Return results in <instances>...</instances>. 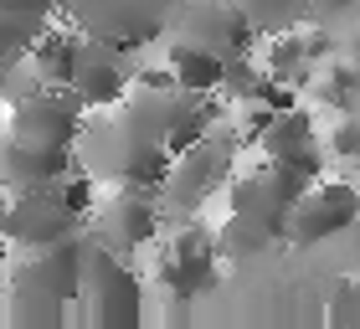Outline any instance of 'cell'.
Returning a JSON list of instances; mask_svg holds the SVG:
<instances>
[{"label": "cell", "mask_w": 360, "mask_h": 329, "mask_svg": "<svg viewBox=\"0 0 360 329\" xmlns=\"http://www.w3.org/2000/svg\"><path fill=\"white\" fill-rule=\"evenodd\" d=\"M72 314L93 329H134L144 319V288L134 268L98 237L83 247V288L72 299Z\"/></svg>", "instance_id": "6da1fadb"}, {"label": "cell", "mask_w": 360, "mask_h": 329, "mask_svg": "<svg viewBox=\"0 0 360 329\" xmlns=\"http://www.w3.org/2000/svg\"><path fill=\"white\" fill-rule=\"evenodd\" d=\"M180 0H62V15L83 31V37L113 41L124 52L155 41L160 31H170Z\"/></svg>", "instance_id": "7a4b0ae2"}, {"label": "cell", "mask_w": 360, "mask_h": 329, "mask_svg": "<svg viewBox=\"0 0 360 329\" xmlns=\"http://www.w3.org/2000/svg\"><path fill=\"white\" fill-rule=\"evenodd\" d=\"M68 175H72V170H68ZM68 175L52 180V186L6 195L0 232H6L11 247H46V242L77 237V226H83V211H77L72 195H68Z\"/></svg>", "instance_id": "3957f363"}, {"label": "cell", "mask_w": 360, "mask_h": 329, "mask_svg": "<svg viewBox=\"0 0 360 329\" xmlns=\"http://www.w3.org/2000/svg\"><path fill=\"white\" fill-rule=\"evenodd\" d=\"M83 98L72 88H37L11 103L6 139L31 144V150H72L83 139Z\"/></svg>", "instance_id": "277c9868"}, {"label": "cell", "mask_w": 360, "mask_h": 329, "mask_svg": "<svg viewBox=\"0 0 360 329\" xmlns=\"http://www.w3.org/2000/svg\"><path fill=\"white\" fill-rule=\"evenodd\" d=\"M360 221V191L350 180H309L304 195L288 206V221H283V242L288 247H319V242H335L340 232H350Z\"/></svg>", "instance_id": "5b68a950"}, {"label": "cell", "mask_w": 360, "mask_h": 329, "mask_svg": "<svg viewBox=\"0 0 360 329\" xmlns=\"http://www.w3.org/2000/svg\"><path fill=\"white\" fill-rule=\"evenodd\" d=\"M83 237H62L46 247H21L11 268V293H31V299H52V304H72L83 288Z\"/></svg>", "instance_id": "8992f818"}, {"label": "cell", "mask_w": 360, "mask_h": 329, "mask_svg": "<svg viewBox=\"0 0 360 329\" xmlns=\"http://www.w3.org/2000/svg\"><path fill=\"white\" fill-rule=\"evenodd\" d=\"M170 37H186L195 46H206V52L237 62V57H248L257 26L248 21L242 0H186L170 21Z\"/></svg>", "instance_id": "52a82bcc"}, {"label": "cell", "mask_w": 360, "mask_h": 329, "mask_svg": "<svg viewBox=\"0 0 360 329\" xmlns=\"http://www.w3.org/2000/svg\"><path fill=\"white\" fill-rule=\"evenodd\" d=\"M232 155H237L232 139H211V134L195 139L191 150H180L170 175H165V201L191 211V206H201L206 195H217V186L226 180V170H232Z\"/></svg>", "instance_id": "ba28073f"}, {"label": "cell", "mask_w": 360, "mask_h": 329, "mask_svg": "<svg viewBox=\"0 0 360 329\" xmlns=\"http://www.w3.org/2000/svg\"><path fill=\"white\" fill-rule=\"evenodd\" d=\"M129 82H134V67L124 62V46L98 41V37H83L72 82H68V88L83 98V108H119L124 93H129Z\"/></svg>", "instance_id": "9c48e42d"}, {"label": "cell", "mask_w": 360, "mask_h": 329, "mask_svg": "<svg viewBox=\"0 0 360 329\" xmlns=\"http://www.w3.org/2000/svg\"><path fill=\"white\" fill-rule=\"evenodd\" d=\"M93 237L129 257V252H139V247H150V242L160 237V206L150 201V195H134V186H124L113 201L98 206Z\"/></svg>", "instance_id": "30bf717a"}, {"label": "cell", "mask_w": 360, "mask_h": 329, "mask_svg": "<svg viewBox=\"0 0 360 329\" xmlns=\"http://www.w3.org/2000/svg\"><path fill=\"white\" fill-rule=\"evenodd\" d=\"M217 232H180L170 237L165 257H160V283H165L175 299H195L217 283Z\"/></svg>", "instance_id": "8fae6325"}, {"label": "cell", "mask_w": 360, "mask_h": 329, "mask_svg": "<svg viewBox=\"0 0 360 329\" xmlns=\"http://www.w3.org/2000/svg\"><path fill=\"white\" fill-rule=\"evenodd\" d=\"M252 144L268 164H288V170L319 175V134H314V124H309V113H299V108H278L273 124Z\"/></svg>", "instance_id": "7c38bea8"}, {"label": "cell", "mask_w": 360, "mask_h": 329, "mask_svg": "<svg viewBox=\"0 0 360 329\" xmlns=\"http://www.w3.org/2000/svg\"><path fill=\"white\" fill-rule=\"evenodd\" d=\"M68 170H72V150H31V144H15V139L0 144V186L11 195L52 186V180H62Z\"/></svg>", "instance_id": "4fadbf2b"}, {"label": "cell", "mask_w": 360, "mask_h": 329, "mask_svg": "<svg viewBox=\"0 0 360 329\" xmlns=\"http://www.w3.org/2000/svg\"><path fill=\"white\" fill-rule=\"evenodd\" d=\"M77 46H83V31H77L72 21H68V26H52V21H46V31L31 41V52H26V67L37 72L46 88H68V82H72V67H77Z\"/></svg>", "instance_id": "5bb4252c"}, {"label": "cell", "mask_w": 360, "mask_h": 329, "mask_svg": "<svg viewBox=\"0 0 360 329\" xmlns=\"http://www.w3.org/2000/svg\"><path fill=\"white\" fill-rule=\"evenodd\" d=\"M165 67L175 77V88H186V93H217L226 82V57L206 52V46H195L186 37L165 41Z\"/></svg>", "instance_id": "9a60e30c"}, {"label": "cell", "mask_w": 360, "mask_h": 329, "mask_svg": "<svg viewBox=\"0 0 360 329\" xmlns=\"http://www.w3.org/2000/svg\"><path fill=\"white\" fill-rule=\"evenodd\" d=\"M41 31H46V21H31V15L0 6V77H6L11 67H21L26 52H31V41H37Z\"/></svg>", "instance_id": "2e32d148"}, {"label": "cell", "mask_w": 360, "mask_h": 329, "mask_svg": "<svg viewBox=\"0 0 360 329\" xmlns=\"http://www.w3.org/2000/svg\"><path fill=\"white\" fill-rule=\"evenodd\" d=\"M242 11L257 31H293L299 15L309 11V0H242Z\"/></svg>", "instance_id": "e0dca14e"}, {"label": "cell", "mask_w": 360, "mask_h": 329, "mask_svg": "<svg viewBox=\"0 0 360 329\" xmlns=\"http://www.w3.org/2000/svg\"><path fill=\"white\" fill-rule=\"evenodd\" d=\"M330 150H335L340 160H355V155H360V119H345V124L335 129V134H330Z\"/></svg>", "instance_id": "ac0fdd59"}, {"label": "cell", "mask_w": 360, "mask_h": 329, "mask_svg": "<svg viewBox=\"0 0 360 329\" xmlns=\"http://www.w3.org/2000/svg\"><path fill=\"white\" fill-rule=\"evenodd\" d=\"M324 319L330 324H355V288L350 283H340V293L330 299V309H324Z\"/></svg>", "instance_id": "d6986e66"}, {"label": "cell", "mask_w": 360, "mask_h": 329, "mask_svg": "<svg viewBox=\"0 0 360 329\" xmlns=\"http://www.w3.org/2000/svg\"><path fill=\"white\" fill-rule=\"evenodd\" d=\"M345 62H350V67L360 72V31H355V37H350V52H345Z\"/></svg>", "instance_id": "ffe728a7"}, {"label": "cell", "mask_w": 360, "mask_h": 329, "mask_svg": "<svg viewBox=\"0 0 360 329\" xmlns=\"http://www.w3.org/2000/svg\"><path fill=\"white\" fill-rule=\"evenodd\" d=\"M11 262V242H6V232H0V268Z\"/></svg>", "instance_id": "44dd1931"}, {"label": "cell", "mask_w": 360, "mask_h": 329, "mask_svg": "<svg viewBox=\"0 0 360 329\" xmlns=\"http://www.w3.org/2000/svg\"><path fill=\"white\" fill-rule=\"evenodd\" d=\"M355 288V324H360V283H350Z\"/></svg>", "instance_id": "7402d4cb"}, {"label": "cell", "mask_w": 360, "mask_h": 329, "mask_svg": "<svg viewBox=\"0 0 360 329\" xmlns=\"http://www.w3.org/2000/svg\"><path fill=\"white\" fill-rule=\"evenodd\" d=\"M0 211H6V195H0Z\"/></svg>", "instance_id": "603a6c76"}]
</instances>
